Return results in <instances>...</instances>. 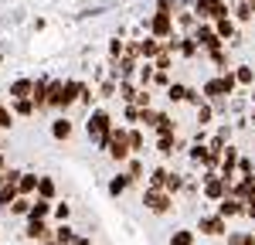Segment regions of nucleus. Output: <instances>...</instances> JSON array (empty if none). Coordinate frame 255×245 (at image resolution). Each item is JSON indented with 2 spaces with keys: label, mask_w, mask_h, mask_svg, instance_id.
Here are the masks:
<instances>
[{
  "label": "nucleus",
  "mask_w": 255,
  "mask_h": 245,
  "mask_svg": "<svg viewBox=\"0 0 255 245\" xmlns=\"http://www.w3.org/2000/svg\"><path fill=\"white\" fill-rule=\"evenodd\" d=\"M31 89H34V79H14L10 89H7V96L10 99H31Z\"/></svg>",
  "instance_id": "2eb2a0df"
},
{
  "label": "nucleus",
  "mask_w": 255,
  "mask_h": 245,
  "mask_svg": "<svg viewBox=\"0 0 255 245\" xmlns=\"http://www.w3.org/2000/svg\"><path fill=\"white\" fill-rule=\"evenodd\" d=\"M218 215H221V218L245 215V201H238V198H232V194H228V198H221V201H218Z\"/></svg>",
  "instance_id": "f8f14e48"
},
{
  "label": "nucleus",
  "mask_w": 255,
  "mask_h": 245,
  "mask_svg": "<svg viewBox=\"0 0 255 245\" xmlns=\"http://www.w3.org/2000/svg\"><path fill=\"white\" fill-rule=\"evenodd\" d=\"M245 218H252V222H255V201H245Z\"/></svg>",
  "instance_id": "6e6d98bb"
},
{
  "label": "nucleus",
  "mask_w": 255,
  "mask_h": 245,
  "mask_svg": "<svg viewBox=\"0 0 255 245\" xmlns=\"http://www.w3.org/2000/svg\"><path fill=\"white\" fill-rule=\"evenodd\" d=\"M252 102H255V85H252Z\"/></svg>",
  "instance_id": "680f3d73"
},
{
  "label": "nucleus",
  "mask_w": 255,
  "mask_h": 245,
  "mask_svg": "<svg viewBox=\"0 0 255 245\" xmlns=\"http://www.w3.org/2000/svg\"><path fill=\"white\" fill-rule=\"evenodd\" d=\"M51 239H55L58 245H72L79 235H75V228H72L68 222H58V228H55V235H51Z\"/></svg>",
  "instance_id": "5701e85b"
},
{
  "label": "nucleus",
  "mask_w": 255,
  "mask_h": 245,
  "mask_svg": "<svg viewBox=\"0 0 255 245\" xmlns=\"http://www.w3.org/2000/svg\"><path fill=\"white\" fill-rule=\"evenodd\" d=\"M0 65H3V55H0Z\"/></svg>",
  "instance_id": "0e129e2a"
},
{
  "label": "nucleus",
  "mask_w": 255,
  "mask_h": 245,
  "mask_svg": "<svg viewBox=\"0 0 255 245\" xmlns=\"http://www.w3.org/2000/svg\"><path fill=\"white\" fill-rule=\"evenodd\" d=\"M129 150H133V157L136 153H146V136H143L139 126H129Z\"/></svg>",
  "instance_id": "393cba45"
},
{
  "label": "nucleus",
  "mask_w": 255,
  "mask_h": 245,
  "mask_svg": "<svg viewBox=\"0 0 255 245\" xmlns=\"http://www.w3.org/2000/svg\"><path fill=\"white\" fill-rule=\"evenodd\" d=\"M187 157H191V163H194V167H201V163H204V157H208V143H194Z\"/></svg>",
  "instance_id": "58836bf2"
},
{
  "label": "nucleus",
  "mask_w": 255,
  "mask_h": 245,
  "mask_svg": "<svg viewBox=\"0 0 255 245\" xmlns=\"http://www.w3.org/2000/svg\"><path fill=\"white\" fill-rule=\"evenodd\" d=\"M55 218H58V222H68V218H72V204H55Z\"/></svg>",
  "instance_id": "603ef678"
},
{
  "label": "nucleus",
  "mask_w": 255,
  "mask_h": 245,
  "mask_svg": "<svg viewBox=\"0 0 255 245\" xmlns=\"http://www.w3.org/2000/svg\"><path fill=\"white\" fill-rule=\"evenodd\" d=\"M184 102H191V106L197 109L201 102H208V99H204V92H201V89H191V85H187V99H184Z\"/></svg>",
  "instance_id": "8fccbe9b"
},
{
  "label": "nucleus",
  "mask_w": 255,
  "mask_h": 245,
  "mask_svg": "<svg viewBox=\"0 0 255 245\" xmlns=\"http://www.w3.org/2000/svg\"><path fill=\"white\" fill-rule=\"evenodd\" d=\"M51 211H55V204H51V201H44V198H34L31 211H27V222H44Z\"/></svg>",
  "instance_id": "dca6fc26"
},
{
  "label": "nucleus",
  "mask_w": 255,
  "mask_h": 245,
  "mask_svg": "<svg viewBox=\"0 0 255 245\" xmlns=\"http://www.w3.org/2000/svg\"><path fill=\"white\" fill-rule=\"evenodd\" d=\"M0 109H3V96H0Z\"/></svg>",
  "instance_id": "e2e57ef3"
},
{
  "label": "nucleus",
  "mask_w": 255,
  "mask_h": 245,
  "mask_svg": "<svg viewBox=\"0 0 255 245\" xmlns=\"http://www.w3.org/2000/svg\"><path fill=\"white\" fill-rule=\"evenodd\" d=\"M215 34L225 41V44H228V41L238 34V31H235V20H232V14H228V17H218V20H215Z\"/></svg>",
  "instance_id": "6ab92c4d"
},
{
  "label": "nucleus",
  "mask_w": 255,
  "mask_h": 245,
  "mask_svg": "<svg viewBox=\"0 0 255 245\" xmlns=\"http://www.w3.org/2000/svg\"><path fill=\"white\" fill-rule=\"evenodd\" d=\"M194 17L204 24V20H218V17H228V0H194Z\"/></svg>",
  "instance_id": "423d86ee"
},
{
  "label": "nucleus",
  "mask_w": 255,
  "mask_h": 245,
  "mask_svg": "<svg viewBox=\"0 0 255 245\" xmlns=\"http://www.w3.org/2000/svg\"><path fill=\"white\" fill-rule=\"evenodd\" d=\"M180 0H157V10H167V14H177Z\"/></svg>",
  "instance_id": "5fc2aeb1"
},
{
  "label": "nucleus",
  "mask_w": 255,
  "mask_h": 245,
  "mask_svg": "<svg viewBox=\"0 0 255 245\" xmlns=\"http://www.w3.org/2000/svg\"><path fill=\"white\" fill-rule=\"evenodd\" d=\"M79 102H82V106H89V109H92V102H96V92H92L89 85H82V92H79Z\"/></svg>",
  "instance_id": "864d4df0"
},
{
  "label": "nucleus",
  "mask_w": 255,
  "mask_h": 245,
  "mask_svg": "<svg viewBox=\"0 0 255 245\" xmlns=\"http://www.w3.org/2000/svg\"><path fill=\"white\" fill-rule=\"evenodd\" d=\"M72 245H92V242H89L85 235H79V239H75V242H72Z\"/></svg>",
  "instance_id": "4d7b16f0"
},
{
  "label": "nucleus",
  "mask_w": 255,
  "mask_h": 245,
  "mask_svg": "<svg viewBox=\"0 0 255 245\" xmlns=\"http://www.w3.org/2000/svg\"><path fill=\"white\" fill-rule=\"evenodd\" d=\"M160 51H163V41L153 38V34H146V38L139 41V58H143V61H157Z\"/></svg>",
  "instance_id": "9b49d317"
},
{
  "label": "nucleus",
  "mask_w": 255,
  "mask_h": 245,
  "mask_svg": "<svg viewBox=\"0 0 255 245\" xmlns=\"http://www.w3.org/2000/svg\"><path fill=\"white\" fill-rule=\"evenodd\" d=\"M126 174H129V184H139V181H143V174H146L143 160H139V157H129V160H126Z\"/></svg>",
  "instance_id": "bb28decb"
},
{
  "label": "nucleus",
  "mask_w": 255,
  "mask_h": 245,
  "mask_svg": "<svg viewBox=\"0 0 255 245\" xmlns=\"http://www.w3.org/2000/svg\"><path fill=\"white\" fill-rule=\"evenodd\" d=\"M167 174H170L167 167H153V170H150V177H146V187H163Z\"/></svg>",
  "instance_id": "c9c22d12"
},
{
  "label": "nucleus",
  "mask_w": 255,
  "mask_h": 245,
  "mask_svg": "<svg viewBox=\"0 0 255 245\" xmlns=\"http://www.w3.org/2000/svg\"><path fill=\"white\" fill-rule=\"evenodd\" d=\"M20 198V191H17V184H3L0 187V208H10V204Z\"/></svg>",
  "instance_id": "2f4dec72"
},
{
  "label": "nucleus",
  "mask_w": 255,
  "mask_h": 245,
  "mask_svg": "<svg viewBox=\"0 0 255 245\" xmlns=\"http://www.w3.org/2000/svg\"><path fill=\"white\" fill-rule=\"evenodd\" d=\"M38 174H31V170H24V174H20V181H17V191L20 194H24V198H34V194H38Z\"/></svg>",
  "instance_id": "f3484780"
},
{
  "label": "nucleus",
  "mask_w": 255,
  "mask_h": 245,
  "mask_svg": "<svg viewBox=\"0 0 255 245\" xmlns=\"http://www.w3.org/2000/svg\"><path fill=\"white\" fill-rule=\"evenodd\" d=\"M146 31H150L153 38H160V41L174 38V14H167V10H157L153 17L146 20Z\"/></svg>",
  "instance_id": "0eeeda50"
},
{
  "label": "nucleus",
  "mask_w": 255,
  "mask_h": 245,
  "mask_svg": "<svg viewBox=\"0 0 255 245\" xmlns=\"http://www.w3.org/2000/svg\"><path fill=\"white\" fill-rule=\"evenodd\" d=\"M133 106H136V109H153V92H150V89H139Z\"/></svg>",
  "instance_id": "4c0bfd02"
},
{
  "label": "nucleus",
  "mask_w": 255,
  "mask_h": 245,
  "mask_svg": "<svg viewBox=\"0 0 255 245\" xmlns=\"http://www.w3.org/2000/svg\"><path fill=\"white\" fill-rule=\"evenodd\" d=\"M153 133H157V136H174V133H177V120L170 116V113H163V109H160V113H157V126H153Z\"/></svg>",
  "instance_id": "4468645a"
},
{
  "label": "nucleus",
  "mask_w": 255,
  "mask_h": 245,
  "mask_svg": "<svg viewBox=\"0 0 255 245\" xmlns=\"http://www.w3.org/2000/svg\"><path fill=\"white\" fill-rule=\"evenodd\" d=\"M123 120L129 122V126H139V109L133 102H126V109H123Z\"/></svg>",
  "instance_id": "49530a36"
},
{
  "label": "nucleus",
  "mask_w": 255,
  "mask_h": 245,
  "mask_svg": "<svg viewBox=\"0 0 255 245\" xmlns=\"http://www.w3.org/2000/svg\"><path fill=\"white\" fill-rule=\"evenodd\" d=\"M0 170H7V157H3V150H0Z\"/></svg>",
  "instance_id": "13d9d810"
},
{
  "label": "nucleus",
  "mask_w": 255,
  "mask_h": 245,
  "mask_svg": "<svg viewBox=\"0 0 255 245\" xmlns=\"http://www.w3.org/2000/svg\"><path fill=\"white\" fill-rule=\"evenodd\" d=\"M157 113L160 109H139V126L143 129H153L157 126Z\"/></svg>",
  "instance_id": "79ce46f5"
},
{
  "label": "nucleus",
  "mask_w": 255,
  "mask_h": 245,
  "mask_svg": "<svg viewBox=\"0 0 255 245\" xmlns=\"http://www.w3.org/2000/svg\"><path fill=\"white\" fill-rule=\"evenodd\" d=\"M228 245H255V232H228Z\"/></svg>",
  "instance_id": "72a5a7b5"
},
{
  "label": "nucleus",
  "mask_w": 255,
  "mask_h": 245,
  "mask_svg": "<svg viewBox=\"0 0 255 245\" xmlns=\"http://www.w3.org/2000/svg\"><path fill=\"white\" fill-rule=\"evenodd\" d=\"M249 126H252V129H255V109H252V116H249Z\"/></svg>",
  "instance_id": "052dcab7"
},
{
  "label": "nucleus",
  "mask_w": 255,
  "mask_h": 245,
  "mask_svg": "<svg viewBox=\"0 0 255 245\" xmlns=\"http://www.w3.org/2000/svg\"><path fill=\"white\" fill-rule=\"evenodd\" d=\"M170 245H194V232H191V228L174 232V235H170Z\"/></svg>",
  "instance_id": "ea45409f"
},
{
  "label": "nucleus",
  "mask_w": 255,
  "mask_h": 245,
  "mask_svg": "<svg viewBox=\"0 0 255 245\" xmlns=\"http://www.w3.org/2000/svg\"><path fill=\"white\" fill-rule=\"evenodd\" d=\"M184 184H187V177H184V174H174V170H170V174H167V181H163V191L177 198V194L184 191Z\"/></svg>",
  "instance_id": "a878e982"
},
{
  "label": "nucleus",
  "mask_w": 255,
  "mask_h": 245,
  "mask_svg": "<svg viewBox=\"0 0 255 245\" xmlns=\"http://www.w3.org/2000/svg\"><path fill=\"white\" fill-rule=\"evenodd\" d=\"M113 126H116V122H113V116H109L106 109H92V113H89V120H85V133H89V140L96 143L99 150H106Z\"/></svg>",
  "instance_id": "f257e3e1"
},
{
  "label": "nucleus",
  "mask_w": 255,
  "mask_h": 245,
  "mask_svg": "<svg viewBox=\"0 0 255 245\" xmlns=\"http://www.w3.org/2000/svg\"><path fill=\"white\" fill-rule=\"evenodd\" d=\"M197 232H204V235H228V218H221V215H201L197 218Z\"/></svg>",
  "instance_id": "6e6552de"
},
{
  "label": "nucleus",
  "mask_w": 255,
  "mask_h": 245,
  "mask_svg": "<svg viewBox=\"0 0 255 245\" xmlns=\"http://www.w3.org/2000/svg\"><path fill=\"white\" fill-rule=\"evenodd\" d=\"M252 3H255V0H252Z\"/></svg>",
  "instance_id": "69168bd1"
},
{
  "label": "nucleus",
  "mask_w": 255,
  "mask_h": 245,
  "mask_svg": "<svg viewBox=\"0 0 255 245\" xmlns=\"http://www.w3.org/2000/svg\"><path fill=\"white\" fill-rule=\"evenodd\" d=\"M61 82L65 79H51V89H48V109H61Z\"/></svg>",
  "instance_id": "473e14b6"
},
{
  "label": "nucleus",
  "mask_w": 255,
  "mask_h": 245,
  "mask_svg": "<svg viewBox=\"0 0 255 245\" xmlns=\"http://www.w3.org/2000/svg\"><path fill=\"white\" fill-rule=\"evenodd\" d=\"M211 120H215V106H211V102H201V106H197V122L208 126Z\"/></svg>",
  "instance_id": "a19ab883"
},
{
  "label": "nucleus",
  "mask_w": 255,
  "mask_h": 245,
  "mask_svg": "<svg viewBox=\"0 0 255 245\" xmlns=\"http://www.w3.org/2000/svg\"><path fill=\"white\" fill-rule=\"evenodd\" d=\"M232 14H235V20L249 24V20H255V3L252 0H238L235 7H232Z\"/></svg>",
  "instance_id": "4be33fe9"
},
{
  "label": "nucleus",
  "mask_w": 255,
  "mask_h": 245,
  "mask_svg": "<svg viewBox=\"0 0 255 245\" xmlns=\"http://www.w3.org/2000/svg\"><path fill=\"white\" fill-rule=\"evenodd\" d=\"M31 204H34L31 198H24V194H20L17 201L10 204V215H27V211H31Z\"/></svg>",
  "instance_id": "a18cd8bd"
},
{
  "label": "nucleus",
  "mask_w": 255,
  "mask_h": 245,
  "mask_svg": "<svg viewBox=\"0 0 255 245\" xmlns=\"http://www.w3.org/2000/svg\"><path fill=\"white\" fill-rule=\"evenodd\" d=\"M109 55H113V58H123V55H126V41L113 38V41H109Z\"/></svg>",
  "instance_id": "09e8293b"
},
{
  "label": "nucleus",
  "mask_w": 255,
  "mask_h": 245,
  "mask_svg": "<svg viewBox=\"0 0 255 245\" xmlns=\"http://www.w3.org/2000/svg\"><path fill=\"white\" fill-rule=\"evenodd\" d=\"M143 204L153 215H167V211H174V194H167L163 187H146L143 191Z\"/></svg>",
  "instance_id": "20e7f679"
},
{
  "label": "nucleus",
  "mask_w": 255,
  "mask_h": 245,
  "mask_svg": "<svg viewBox=\"0 0 255 245\" xmlns=\"http://www.w3.org/2000/svg\"><path fill=\"white\" fill-rule=\"evenodd\" d=\"M55 194H58V184H55V177H41V181H38V198H44V201H55Z\"/></svg>",
  "instance_id": "cd10ccee"
},
{
  "label": "nucleus",
  "mask_w": 255,
  "mask_h": 245,
  "mask_svg": "<svg viewBox=\"0 0 255 245\" xmlns=\"http://www.w3.org/2000/svg\"><path fill=\"white\" fill-rule=\"evenodd\" d=\"M48 89H51V79H48V75L34 79V89H31V102H34V109H38V113H48Z\"/></svg>",
  "instance_id": "1a4fd4ad"
},
{
  "label": "nucleus",
  "mask_w": 255,
  "mask_h": 245,
  "mask_svg": "<svg viewBox=\"0 0 255 245\" xmlns=\"http://www.w3.org/2000/svg\"><path fill=\"white\" fill-rule=\"evenodd\" d=\"M235 79H238V85H255L252 65H238V68H235Z\"/></svg>",
  "instance_id": "e433bc0d"
},
{
  "label": "nucleus",
  "mask_w": 255,
  "mask_h": 245,
  "mask_svg": "<svg viewBox=\"0 0 255 245\" xmlns=\"http://www.w3.org/2000/svg\"><path fill=\"white\" fill-rule=\"evenodd\" d=\"M106 153H109V160H116V163H126L133 157V150H129V126H113Z\"/></svg>",
  "instance_id": "f03ea898"
},
{
  "label": "nucleus",
  "mask_w": 255,
  "mask_h": 245,
  "mask_svg": "<svg viewBox=\"0 0 255 245\" xmlns=\"http://www.w3.org/2000/svg\"><path fill=\"white\" fill-rule=\"evenodd\" d=\"M24 235L31 239V242H48L55 232L48 228V222H27V228H24Z\"/></svg>",
  "instance_id": "ddd939ff"
},
{
  "label": "nucleus",
  "mask_w": 255,
  "mask_h": 245,
  "mask_svg": "<svg viewBox=\"0 0 255 245\" xmlns=\"http://www.w3.org/2000/svg\"><path fill=\"white\" fill-rule=\"evenodd\" d=\"M191 38L197 41V48H201L204 55H211V51H221V48H225V41L215 34V24H208V20H204V24H197Z\"/></svg>",
  "instance_id": "39448f33"
},
{
  "label": "nucleus",
  "mask_w": 255,
  "mask_h": 245,
  "mask_svg": "<svg viewBox=\"0 0 255 245\" xmlns=\"http://www.w3.org/2000/svg\"><path fill=\"white\" fill-rule=\"evenodd\" d=\"M208 58L218 65V75H221V72H228V51H225V48H221V51H211Z\"/></svg>",
  "instance_id": "c03bdc74"
},
{
  "label": "nucleus",
  "mask_w": 255,
  "mask_h": 245,
  "mask_svg": "<svg viewBox=\"0 0 255 245\" xmlns=\"http://www.w3.org/2000/svg\"><path fill=\"white\" fill-rule=\"evenodd\" d=\"M14 120H17V116H14V109H7V106H3V109H0V129H14Z\"/></svg>",
  "instance_id": "de8ad7c7"
},
{
  "label": "nucleus",
  "mask_w": 255,
  "mask_h": 245,
  "mask_svg": "<svg viewBox=\"0 0 255 245\" xmlns=\"http://www.w3.org/2000/svg\"><path fill=\"white\" fill-rule=\"evenodd\" d=\"M228 191H232V181H225L221 174L204 170V177H201V194H204L208 201H221V198H228Z\"/></svg>",
  "instance_id": "7ed1b4c3"
},
{
  "label": "nucleus",
  "mask_w": 255,
  "mask_h": 245,
  "mask_svg": "<svg viewBox=\"0 0 255 245\" xmlns=\"http://www.w3.org/2000/svg\"><path fill=\"white\" fill-rule=\"evenodd\" d=\"M177 55H180V58H197L201 48H197V41L191 38V34H180V38H177Z\"/></svg>",
  "instance_id": "a211bd4d"
},
{
  "label": "nucleus",
  "mask_w": 255,
  "mask_h": 245,
  "mask_svg": "<svg viewBox=\"0 0 255 245\" xmlns=\"http://www.w3.org/2000/svg\"><path fill=\"white\" fill-rule=\"evenodd\" d=\"M72 129H75V126H72V120H68V116L51 120V136H55V140H68V136H72Z\"/></svg>",
  "instance_id": "412c9836"
},
{
  "label": "nucleus",
  "mask_w": 255,
  "mask_h": 245,
  "mask_svg": "<svg viewBox=\"0 0 255 245\" xmlns=\"http://www.w3.org/2000/svg\"><path fill=\"white\" fill-rule=\"evenodd\" d=\"M136 92H139V85H136L133 79H119V89H116V96H119L123 102H133V99H136Z\"/></svg>",
  "instance_id": "b1692460"
},
{
  "label": "nucleus",
  "mask_w": 255,
  "mask_h": 245,
  "mask_svg": "<svg viewBox=\"0 0 255 245\" xmlns=\"http://www.w3.org/2000/svg\"><path fill=\"white\" fill-rule=\"evenodd\" d=\"M126 187H129V174H123V170H119L116 177L109 181V194H113V198H119V194H126Z\"/></svg>",
  "instance_id": "7c9ffc66"
},
{
  "label": "nucleus",
  "mask_w": 255,
  "mask_h": 245,
  "mask_svg": "<svg viewBox=\"0 0 255 245\" xmlns=\"http://www.w3.org/2000/svg\"><path fill=\"white\" fill-rule=\"evenodd\" d=\"M153 72H157V68H153V61H143V65L136 68V85L150 89V82H153Z\"/></svg>",
  "instance_id": "c85d7f7f"
},
{
  "label": "nucleus",
  "mask_w": 255,
  "mask_h": 245,
  "mask_svg": "<svg viewBox=\"0 0 255 245\" xmlns=\"http://www.w3.org/2000/svg\"><path fill=\"white\" fill-rule=\"evenodd\" d=\"M3 184H7V170H0V187H3Z\"/></svg>",
  "instance_id": "bf43d9fd"
},
{
  "label": "nucleus",
  "mask_w": 255,
  "mask_h": 245,
  "mask_svg": "<svg viewBox=\"0 0 255 245\" xmlns=\"http://www.w3.org/2000/svg\"><path fill=\"white\" fill-rule=\"evenodd\" d=\"M167 99H170V102H184V99H187V85L170 82V85H167Z\"/></svg>",
  "instance_id": "f704fd0d"
},
{
  "label": "nucleus",
  "mask_w": 255,
  "mask_h": 245,
  "mask_svg": "<svg viewBox=\"0 0 255 245\" xmlns=\"http://www.w3.org/2000/svg\"><path fill=\"white\" fill-rule=\"evenodd\" d=\"M79 92H82V82H75V79L61 82V113H68V109L79 102Z\"/></svg>",
  "instance_id": "9d476101"
},
{
  "label": "nucleus",
  "mask_w": 255,
  "mask_h": 245,
  "mask_svg": "<svg viewBox=\"0 0 255 245\" xmlns=\"http://www.w3.org/2000/svg\"><path fill=\"white\" fill-rule=\"evenodd\" d=\"M116 89H119V79L102 82V85H99V99H113V96H116Z\"/></svg>",
  "instance_id": "37998d69"
},
{
  "label": "nucleus",
  "mask_w": 255,
  "mask_h": 245,
  "mask_svg": "<svg viewBox=\"0 0 255 245\" xmlns=\"http://www.w3.org/2000/svg\"><path fill=\"white\" fill-rule=\"evenodd\" d=\"M10 109H14V116H24V120L38 113V109H34V102H31V99H10Z\"/></svg>",
  "instance_id": "c756f323"
},
{
  "label": "nucleus",
  "mask_w": 255,
  "mask_h": 245,
  "mask_svg": "<svg viewBox=\"0 0 255 245\" xmlns=\"http://www.w3.org/2000/svg\"><path fill=\"white\" fill-rule=\"evenodd\" d=\"M150 85H157V89H167V85H170V72H153V82H150Z\"/></svg>",
  "instance_id": "3c124183"
},
{
  "label": "nucleus",
  "mask_w": 255,
  "mask_h": 245,
  "mask_svg": "<svg viewBox=\"0 0 255 245\" xmlns=\"http://www.w3.org/2000/svg\"><path fill=\"white\" fill-rule=\"evenodd\" d=\"M174 24L184 31V34H194V27L201 24V20L194 17V10H180V14H174Z\"/></svg>",
  "instance_id": "aec40b11"
}]
</instances>
